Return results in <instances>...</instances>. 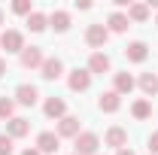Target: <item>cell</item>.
I'll return each instance as SVG.
<instances>
[{"label": "cell", "instance_id": "1", "mask_svg": "<svg viewBox=\"0 0 158 155\" xmlns=\"http://www.w3.org/2000/svg\"><path fill=\"white\" fill-rule=\"evenodd\" d=\"M76 146V155H98V146H100V137L94 131H82V134L73 140Z\"/></svg>", "mask_w": 158, "mask_h": 155}, {"label": "cell", "instance_id": "2", "mask_svg": "<svg viewBox=\"0 0 158 155\" xmlns=\"http://www.w3.org/2000/svg\"><path fill=\"white\" fill-rule=\"evenodd\" d=\"M19 61H21V67L24 70H37V67H43V49L40 46H24L21 49V55H19Z\"/></svg>", "mask_w": 158, "mask_h": 155}, {"label": "cell", "instance_id": "3", "mask_svg": "<svg viewBox=\"0 0 158 155\" xmlns=\"http://www.w3.org/2000/svg\"><path fill=\"white\" fill-rule=\"evenodd\" d=\"M106 40H110L106 24H88V31H85V43H88L91 49H103V46H106Z\"/></svg>", "mask_w": 158, "mask_h": 155}, {"label": "cell", "instance_id": "4", "mask_svg": "<svg viewBox=\"0 0 158 155\" xmlns=\"http://www.w3.org/2000/svg\"><path fill=\"white\" fill-rule=\"evenodd\" d=\"M125 58L134 61V64H143V61L149 58V46H146L143 40H134V43H128V46H125Z\"/></svg>", "mask_w": 158, "mask_h": 155}, {"label": "cell", "instance_id": "5", "mask_svg": "<svg viewBox=\"0 0 158 155\" xmlns=\"http://www.w3.org/2000/svg\"><path fill=\"white\" fill-rule=\"evenodd\" d=\"M0 46L6 49V52H19L24 49V37H21V31H3L0 34Z\"/></svg>", "mask_w": 158, "mask_h": 155}, {"label": "cell", "instance_id": "6", "mask_svg": "<svg viewBox=\"0 0 158 155\" xmlns=\"http://www.w3.org/2000/svg\"><path fill=\"white\" fill-rule=\"evenodd\" d=\"M37 97H40L37 85H27V82H21L19 88H15V103H21V107H34V103H37Z\"/></svg>", "mask_w": 158, "mask_h": 155}, {"label": "cell", "instance_id": "7", "mask_svg": "<svg viewBox=\"0 0 158 155\" xmlns=\"http://www.w3.org/2000/svg\"><path fill=\"white\" fill-rule=\"evenodd\" d=\"M67 85H70V91H88V85H91V73L76 67V70L67 76Z\"/></svg>", "mask_w": 158, "mask_h": 155}, {"label": "cell", "instance_id": "8", "mask_svg": "<svg viewBox=\"0 0 158 155\" xmlns=\"http://www.w3.org/2000/svg\"><path fill=\"white\" fill-rule=\"evenodd\" d=\"M98 110H100V113H118V110H122V94H116V91H103V94L98 97Z\"/></svg>", "mask_w": 158, "mask_h": 155}, {"label": "cell", "instance_id": "9", "mask_svg": "<svg viewBox=\"0 0 158 155\" xmlns=\"http://www.w3.org/2000/svg\"><path fill=\"white\" fill-rule=\"evenodd\" d=\"M110 67H113L110 55H103V52H94V55L88 58V67H85V70H88V73H100V76H103V73H110Z\"/></svg>", "mask_w": 158, "mask_h": 155}, {"label": "cell", "instance_id": "10", "mask_svg": "<svg viewBox=\"0 0 158 155\" xmlns=\"http://www.w3.org/2000/svg\"><path fill=\"white\" fill-rule=\"evenodd\" d=\"M6 134L12 137V140H19V137H27V134H31V122H27V119H21V116L9 119V122H6Z\"/></svg>", "mask_w": 158, "mask_h": 155}, {"label": "cell", "instance_id": "11", "mask_svg": "<svg viewBox=\"0 0 158 155\" xmlns=\"http://www.w3.org/2000/svg\"><path fill=\"white\" fill-rule=\"evenodd\" d=\"M103 143H106V146H113V149H125V146H128V131H125V128H110V131H106V137H103Z\"/></svg>", "mask_w": 158, "mask_h": 155}, {"label": "cell", "instance_id": "12", "mask_svg": "<svg viewBox=\"0 0 158 155\" xmlns=\"http://www.w3.org/2000/svg\"><path fill=\"white\" fill-rule=\"evenodd\" d=\"M43 113H46L49 119H58V122H61V119L67 116V103H64L61 97H49V100L43 103Z\"/></svg>", "mask_w": 158, "mask_h": 155}, {"label": "cell", "instance_id": "13", "mask_svg": "<svg viewBox=\"0 0 158 155\" xmlns=\"http://www.w3.org/2000/svg\"><path fill=\"white\" fill-rule=\"evenodd\" d=\"M61 146V137L55 134V131H43V134L37 137V149L40 152H58Z\"/></svg>", "mask_w": 158, "mask_h": 155}, {"label": "cell", "instance_id": "14", "mask_svg": "<svg viewBox=\"0 0 158 155\" xmlns=\"http://www.w3.org/2000/svg\"><path fill=\"white\" fill-rule=\"evenodd\" d=\"M40 73H43V79H49V82L58 79L61 73H64V61H61V58H46L43 67H40Z\"/></svg>", "mask_w": 158, "mask_h": 155}, {"label": "cell", "instance_id": "15", "mask_svg": "<svg viewBox=\"0 0 158 155\" xmlns=\"http://www.w3.org/2000/svg\"><path fill=\"white\" fill-rule=\"evenodd\" d=\"M79 134H82V131H79V119L76 116H64L58 122V137H73V140H76Z\"/></svg>", "mask_w": 158, "mask_h": 155}, {"label": "cell", "instance_id": "16", "mask_svg": "<svg viewBox=\"0 0 158 155\" xmlns=\"http://www.w3.org/2000/svg\"><path fill=\"white\" fill-rule=\"evenodd\" d=\"M134 85H137V82H134L131 73H116V76H113V91H116V94H131Z\"/></svg>", "mask_w": 158, "mask_h": 155}, {"label": "cell", "instance_id": "17", "mask_svg": "<svg viewBox=\"0 0 158 155\" xmlns=\"http://www.w3.org/2000/svg\"><path fill=\"white\" fill-rule=\"evenodd\" d=\"M128 27H131V21H128L125 12H113V15L106 19V31H113V34H125Z\"/></svg>", "mask_w": 158, "mask_h": 155}, {"label": "cell", "instance_id": "18", "mask_svg": "<svg viewBox=\"0 0 158 155\" xmlns=\"http://www.w3.org/2000/svg\"><path fill=\"white\" fill-rule=\"evenodd\" d=\"M49 24L58 31V34H64V31H70V12H64V9H55L52 15H49Z\"/></svg>", "mask_w": 158, "mask_h": 155}, {"label": "cell", "instance_id": "19", "mask_svg": "<svg viewBox=\"0 0 158 155\" xmlns=\"http://www.w3.org/2000/svg\"><path fill=\"white\" fill-rule=\"evenodd\" d=\"M137 85H140V91H143L146 97H155L158 94V76H155V73H143Z\"/></svg>", "mask_w": 158, "mask_h": 155}, {"label": "cell", "instance_id": "20", "mask_svg": "<svg viewBox=\"0 0 158 155\" xmlns=\"http://www.w3.org/2000/svg\"><path fill=\"white\" fill-rule=\"evenodd\" d=\"M131 116L140 119V122H143V119H149V116H152V103H149L146 97H143V100H134V107H131Z\"/></svg>", "mask_w": 158, "mask_h": 155}, {"label": "cell", "instance_id": "21", "mask_svg": "<svg viewBox=\"0 0 158 155\" xmlns=\"http://www.w3.org/2000/svg\"><path fill=\"white\" fill-rule=\"evenodd\" d=\"M149 19V6L146 3H131L128 6V21H146Z\"/></svg>", "mask_w": 158, "mask_h": 155}, {"label": "cell", "instance_id": "22", "mask_svg": "<svg viewBox=\"0 0 158 155\" xmlns=\"http://www.w3.org/2000/svg\"><path fill=\"white\" fill-rule=\"evenodd\" d=\"M46 24H49V19H46L43 12H37V9H34V12L27 15V27H31L34 34H40V31H46Z\"/></svg>", "mask_w": 158, "mask_h": 155}, {"label": "cell", "instance_id": "23", "mask_svg": "<svg viewBox=\"0 0 158 155\" xmlns=\"http://www.w3.org/2000/svg\"><path fill=\"white\" fill-rule=\"evenodd\" d=\"M0 119H15V100L12 97H0Z\"/></svg>", "mask_w": 158, "mask_h": 155}, {"label": "cell", "instance_id": "24", "mask_svg": "<svg viewBox=\"0 0 158 155\" xmlns=\"http://www.w3.org/2000/svg\"><path fill=\"white\" fill-rule=\"evenodd\" d=\"M12 12H19V15H31L34 9H31V0H15L12 3Z\"/></svg>", "mask_w": 158, "mask_h": 155}, {"label": "cell", "instance_id": "25", "mask_svg": "<svg viewBox=\"0 0 158 155\" xmlns=\"http://www.w3.org/2000/svg\"><path fill=\"white\" fill-rule=\"evenodd\" d=\"M12 149H15V146H12V137L0 134V155H12Z\"/></svg>", "mask_w": 158, "mask_h": 155}, {"label": "cell", "instance_id": "26", "mask_svg": "<svg viewBox=\"0 0 158 155\" xmlns=\"http://www.w3.org/2000/svg\"><path fill=\"white\" fill-rule=\"evenodd\" d=\"M149 155H158V131L149 137Z\"/></svg>", "mask_w": 158, "mask_h": 155}, {"label": "cell", "instance_id": "27", "mask_svg": "<svg viewBox=\"0 0 158 155\" xmlns=\"http://www.w3.org/2000/svg\"><path fill=\"white\" fill-rule=\"evenodd\" d=\"M21 155H43V152H40V149H24Z\"/></svg>", "mask_w": 158, "mask_h": 155}, {"label": "cell", "instance_id": "28", "mask_svg": "<svg viewBox=\"0 0 158 155\" xmlns=\"http://www.w3.org/2000/svg\"><path fill=\"white\" fill-rule=\"evenodd\" d=\"M116 155H134V152H131V149H128V146H125V149H118Z\"/></svg>", "mask_w": 158, "mask_h": 155}, {"label": "cell", "instance_id": "29", "mask_svg": "<svg viewBox=\"0 0 158 155\" xmlns=\"http://www.w3.org/2000/svg\"><path fill=\"white\" fill-rule=\"evenodd\" d=\"M3 73H6V61L0 58V76H3Z\"/></svg>", "mask_w": 158, "mask_h": 155}, {"label": "cell", "instance_id": "30", "mask_svg": "<svg viewBox=\"0 0 158 155\" xmlns=\"http://www.w3.org/2000/svg\"><path fill=\"white\" fill-rule=\"evenodd\" d=\"M0 24H3V9H0Z\"/></svg>", "mask_w": 158, "mask_h": 155}, {"label": "cell", "instance_id": "31", "mask_svg": "<svg viewBox=\"0 0 158 155\" xmlns=\"http://www.w3.org/2000/svg\"><path fill=\"white\" fill-rule=\"evenodd\" d=\"M155 24H158V15H155Z\"/></svg>", "mask_w": 158, "mask_h": 155}, {"label": "cell", "instance_id": "32", "mask_svg": "<svg viewBox=\"0 0 158 155\" xmlns=\"http://www.w3.org/2000/svg\"><path fill=\"white\" fill-rule=\"evenodd\" d=\"M73 155H76V152H73Z\"/></svg>", "mask_w": 158, "mask_h": 155}]
</instances>
